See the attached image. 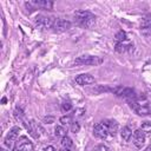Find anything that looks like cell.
Masks as SVG:
<instances>
[{
	"label": "cell",
	"mask_w": 151,
	"mask_h": 151,
	"mask_svg": "<svg viewBox=\"0 0 151 151\" xmlns=\"http://www.w3.org/2000/svg\"><path fill=\"white\" fill-rule=\"evenodd\" d=\"M74 17H76L77 21L86 28L92 27L96 22V17L91 12H87V11H77L74 13Z\"/></svg>",
	"instance_id": "cell-1"
},
{
	"label": "cell",
	"mask_w": 151,
	"mask_h": 151,
	"mask_svg": "<svg viewBox=\"0 0 151 151\" xmlns=\"http://www.w3.org/2000/svg\"><path fill=\"white\" fill-rule=\"evenodd\" d=\"M101 63H103V59L100 57H96V55H81V57H78L74 60L76 65H93V66H97V65H100Z\"/></svg>",
	"instance_id": "cell-2"
},
{
	"label": "cell",
	"mask_w": 151,
	"mask_h": 151,
	"mask_svg": "<svg viewBox=\"0 0 151 151\" xmlns=\"http://www.w3.org/2000/svg\"><path fill=\"white\" fill-rule=\"evenodd\" d=\"M55 19L53 17H47V15H38L35 18V25L38 28L41 29H47V28H53Z\"/></svg>",
	"instance_id": "cell-3"
},
{
	"label": "cell",
	"mask_w": 151,
	"mask_h": 151,
	"mask_svg": "<svg viewBox=\"0 0 151 151\" xmlns=\"http://www.w3.org/2000/svg\"><path fill=\"white\" fill-rule=\"evenodd\" d=\"M13 151H33V144L26 137H20Z\"/></svg>",
	"instance_id": "cell-4"
},
{
	"label": "cell",
	"mask_w": 151,
	"mask_h": 151,
	"mask_svg": "<svg viewBox=\"0 0 151 151\" xmlns=\"http://www.w3.org/2000/svg\"><path fill=\"white\" fill-rule=\"evenodd\" d=\"M19 132H20V129H19L18 126H14V127H12V129L9 130V132L7 133V137H6V139H5V145H6L7 147H11L12 144H13V142H15V140L18 139Z\"/></svg>",
	"instance_id": "cell-5"
},
{
	"label": "cell",
	"mask_w": 151,
	"mask_h": 151,
	"mask_svg": "<svg viewBox=\"0 0 151 151\" xmlns=\"http://www.w3.org/2000/svg\"><path fill=\"white\" fill-rule=\"evenodd\" d=\"M145 143V132L142 129H138L133 132V145L137 149H142Z\"/></svg>",
	"instance_id": "cell-6"
},
{
	"label": "cell",
	"mask_w": 151,
	"mask_h": 151,
	"mask_svg": "<svg viewBox=\"0 0 151 151\" xmlns=\"http://www.w3.org/2000/svg\"><path fill=\"white\" fill-rule=\"evenodd\" d=\"M71 27V22L68 20H65V19H55L54 21V25H53V29L55 32H65L67 29H70Z\"/></svg>",
	"instance_id": "cell-7"
},
{
	"label": "cell",
	"mask_w": 151,
	"mask_h": 151,
	"mask_svg": "<svg viewBox=\"0 0 151 151\" xmlns=\"http://www.w3.org/2000/svg\"><path fill=\"white\" fill-rule=\"evenodd\" d=\"M93 134L100 139H105L109 134V131L106 129V126L103 123H98L97 125H94L93 127Z\"/></svg>",
	"instance_id": "cell-8"
},
{
	"label": "cell",
	"mask_w": 151,
	"mask_h": 151,
	"mask_svg": "<svg viewBox=\"0 0 151 151\" xmlns=\"http://www.w3.org/2000/svg\"><path fill=\"white\" fill-rule=\"evenodd\" d=\"M76 83L78 85H90V84H93L94 83V78L88 74V73H83V74H79L77 78H76Z\"/></svg>",
	"instance_id": "cell-9"
},
{
	"label": "cell",
	"mask_w": 151,
	"mask_h": 151,
	"mask_svg": "<svg viewBox=\"0 0 151 151\" xmlns=\"http://www.w3.org/2000/svg\"><path fill=\"white\" fill-rule=\"evenodd\" d=\"M101 123L106 126V129H107V131H109L110 134L114 136V134L118 132V123H117L116 120L110 119V120H104V122H101Z\"/></svg>",
	"instance_id": "cell-10"
},
{
	"label": "cell",
	"mask_w": 151,
	"mask_h": 151,
	"mask_svg": "<svg viewBox=\"0 0 151 151\" xmlns=\"http://www.w3.org/2000/svg\"><path fill=\"white\" fill-rule=\"evenodd\" d=\"M29 4L33 5L34 7H41V8H46V9H52V7H53V2L50 0H33Z\"/></svg>",
	"instance_id": "cell-11"
},
{
	"label": "cell",
	"mask_w": 151,
	"mask_h": 151,
	"mask_svg": "<svg viewBox=\"0 0 151 151\" xmlns=\"http://www.w3.org/2000/svg\"><path fill=\"white\" fill-rule=\"evenodd\" d=\"M120 136H122V139L124 142H129L132 137V130L129 127V126H124L120 131Z\"/></svg>",
	"instance_id": "cell-12"
},
{
	"label": "cell",
	"mask_w": 151,
	"mask_h": 151,
	"mask_svg": "<svg viewBox=\"0 0 151 151\" xmlns=\"http://www.w3.org/2000/svg\"><path fill=\"white\" fill-rule=\"evenodd\" d=\"M130 47H131V45L127 44L126 40H125V41H122V42H117V45H116V51L119 52V53H123V52L127 51Z\"/></svg>",
	"instance_id": "cell-13"
},
{
	"label": "cell",
	"mask_w": 151,
	"mask_h": 151,
	"mask_svg": "<svg viewBox=\"0 0 151 151\" xmlns=\"http://www.w3.org/2000/svg\"><path fill=\"white\" fill-rule=\"evenodd\" d=\"M61 145L65 147V149H71L73 146V142L72 139L68 137V136H65L61 138Z\"/></svg>",
	"instance_id": "cell-14"
},
{
	"label": "cell",
	"mask_w": 151,
	"mask_h": 151,
	"mask_svg": "<svg viewBox=\"0 0 151 151\" xmlns=\"http://www.w3.org/2000/svg\"><path fill=\"white\" fill-rule=\"evenodd\" d=\"M54 134L57 136V137H65L66 136V130L63 127V126H57L55 129H54Z\"/></svg>",
	"instance_id": "cell-15"
},
{
	"label": "cell",
	"mask_w": 151,
	"mask_h": 151,
	"mask_svg": "<svg viewBox=\"0 0 151 151\" xmlns=\"http://www.w3.org/2000/svg\"><path fill=\"white\" fill-rule=\"evenodd\" d=\"M116 40H117V42L125 41V40H126V33H125L124 31H119V32L116 34Z\"/></svg>",
	"instance_id": "cell-16"
},
{
	"label": "cell",
	"mask_w": 151,
	"mask_h": 151,
	"mask_svg": "<svg viewBox=\"0 0 151 151\" xmlns=\"http://www.w3.org/2000/svg\"><path fill=\"white\" fill-rule=\"evenodd\" d=\"M140 129H142L144 132L151 133V122H145V123H143Z\"/></svg>",
	"instance_id": "cell-17"
},
{
	"label": "cell",
	"mask_w": 151,
	"mask_h": 151,
	"mask_svg": "<svg viewBox=\"0 0 151 151\" xmlns=\"http://www.w3.org/2000/svg\"><path fill=\"white\" fill-rule=\"evenodd\" d=\"M72 109V104L70 103V101H64L63 104H61V111L63 112H67V111H70Z\"/></svg>",
	"instance_id": "cell-18"
},
{
	"label": "cell",
	"mask_w": 151,
	"mask_h": 151,
	"mask_svg": "<svg viewBox=\"0 0 151 151\" xmlns=\"http://www.w3.org/2000/svg\"><path fill=\"white\" fill-rule=\"evenodd\" d=\"M60 123H61L63 125H68V124L72 123V118H71L70 116H63V117L60 118Z\"/></svg>",
	"instance_id": "cell-19"
},
{
	"label": "cell",
	"mask_w": 151,
	"mask_h": 151,
	"mask_svg": "<svg viewBox=\"0 0 151 151\" xmlns=\"http://www.w3.org/2000/svg\"><path fill=\"white\" fill-rule=\"evenodd\" d=\"M71 131H72L73 133H78V132L80 131V125H79V123H77V122L72 123V125H71Z\"/></svg>",
	"instance_id": "cell-20"
},
{
	"label": "cell",
	"mask_w": 151,
	"mask_h": 151,
	"mask_svg": "<svg viewBox=\"0 0 151 151\" xmlns=\"http://www.w3.org/2000/svg\"><path fill=\"white\" fill-rule=\"evenodd\" d=\"M94 151H109V147L105 146V145H98V146L94 149Z\"/></svg>",
	"instance_id": "cell-21"
},
{
	"label": "cell",
	"mask_w": 151,
	"mask_h": 151,
	"mask_svg": "<svg viewBox=\"0 0 151 151\" xmlns=\"http://www.w3.org/2000/svg\"><path fill=\"white\" fill-rule=\"evenodd\" d=\"M44 151H55V149H54L52 145H48V146L44 147Z\"/></svg>",
	"instance_id": "cell-22"
},
{
	"label": "cell",
	"mask_w": 151,
	"mask_h": 151,
	"mask_svg": "<svg viewBox=\"0 0 151 151\" xmlns=\"http://www.w3.org/2000/svg\"><path fill=\"white\" fill-rule=\"evenodd\" d=\"M53 120H54V118H53V117H48V118H45V122H46V123H48V124L53 123Z\"/></svg>",
	"instance_id": "cell-23"
},
{
	"label": "cell",
	"mask_w": 151,
	"mask_h": 151,
	"mask_svg": "<svg viewBox=\"0 0 151 151\" xmlns=\"http://www.w3.org/2000/svg\"><path fill=\"white\" fill-rule=\"evenodd\" d=\"M145 151H151V145H150V146H147V147L145 149Z\"/></svg>",
	"instance_id": "cell-24"
},
{
	"label": "cell",
	"mask_w": 151,
	"mask_h": 151,
	"mask_svg": "<svg viewBox=\"0 0 151 151\" xmlns=\"http://www.w3.org/2000/svg\"><path fill=\"white\" fill-rule=\"evenodd\" d=\"M60 151H70V149H65V147H64V149H63V150H60Z\"/></svg>",
	"instance_id": "cell-25"
},
{
	"label": "cell",
	"mask_w": 151,
	"mask_h": 151,
	"mask_svg": "<svg viewBox=\"0 0 151 151\" xmlns=\"http://www.w3.org/2000/svg\"><path fill=\"white\" fill-rule=\"evenodd\" d=\"M1 151H7V150H6L5 147H2V149H1Z\"/></svg>",
	"instance_id": "cell-26"
}]
</instances>
